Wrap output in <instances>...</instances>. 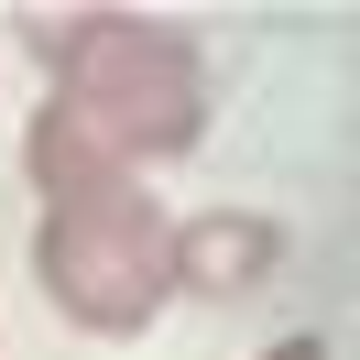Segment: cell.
Masks as SVG:
<instances>
[{"mask_svg":"<svg viewBox=\"0 0 360 360\" xmlns=\"http://www.w3.org/2000/svg\"><path fill=\"white\" fill-rule=\"evenodd\" d=\"M273 262H284V229L262 207H197V219H175V295H197V306L262 295Z\"/></svg>","mask_w":360,"mask_h":360,"instance_id":"3957f363","label":"cell"},{"mask_svg":"<svg viewBox=\"0 0 360 360\" xmlns=\"http://www.w3.org/2000/svg\"><path fill=\"white\" fill-rule=\"evenodd\" d=\"M22 175H33V273L55 316L98 338H142L175 306V219L142 197V175L98 164L55 110H33Z\"/></svg>","mask_w":360,"mask_h":360,"instance_id":"6da1fadb","label":"cell"},{"mask_svg":"<svg viewBox=\"0 0 360 360\" xmlns=\"http://www.w3.org/2000/svg\"><path fill=\"white\" fill-rule=\"evenodd\" d=\"M22 44L55 77L44 110L98 164L142 175V164H175L207 142V66L175 22H153V11H22Z\"/></svg>","mask_w":360,"mask_h":360,"instance_id":"7a4b0ae2","label":"cell"},{"mask_svg":"<svg viewBox=\"0 0 360 360\" xmlns=\"http://www.w3.org/2000/svg\"><path fill=\"white\" fill-rule=\"evenodd\" d=\"M262 360H328V338L306 328V338H284V349H262Z\"/></svg>","mask_w":360,"mask_h":360,"instance_id":"277c9868","label":"cell"}]
</instances>
